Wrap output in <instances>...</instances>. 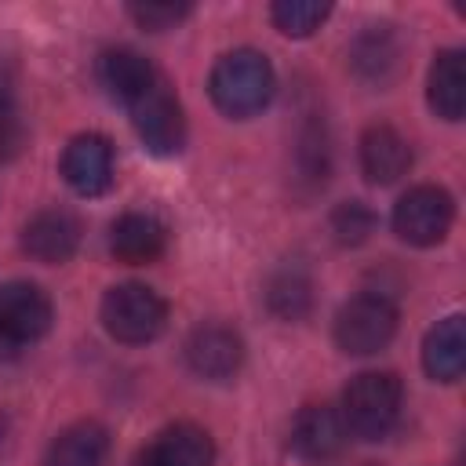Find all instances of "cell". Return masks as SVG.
<instances>
[{"label": "cell", "mask_w": 466, "mask_h": 466, "mask_svg": "<svg viewBox=\"0 0 466 466\" xmlns=\"http://www.w3.org/2000/svg\"><path fill=\"white\" fill-rule=\"evenodd\" d=\"M273 87H277V76H273V66L262 51L255 47H237V51H226L215 69H211V80H208V91H211V102L226 113V116H255L269 106L273 98Z\"/></svg>", "instance_id": "obj_1"}, {"label": "cell", "mask_w": 466, "mask_h": 466, "mask_svg": "<svg viewBox=\"0 0 466 466\" xmlns=\"http://www.w3.org/2000/svg\"><path fill=\"white\" fill-rule=\"evenodd\" d=\"M400 404H404V386L393 371H364L346 386L339 415L346 433L360 441H382L397 426Z\"/></svg>", "instance_id": "obj_2"}, {"label": "cell", "mask_w": 466, "mask_h": 466, "mask_svg": "<svg viewBox=\"0 0 466 466\" xmlns=\"http://www.w3.org/2000/svg\"><path fill=\"white\" fill-rule=\"evenodd\" d=\"M102 324L106 331L116 339V342H127V346H142V342H153L164 324H167V302L146 288V284H116L106 291L102 299Z\"/></svg>", "instance_id": "obj_3"}, {"label": "cell", "mask_w": 466, "mask_h": 466, "mask_svg": "<svg viewBox=\"0 0 466 466\" xmlns=\"http://www.w3.org/2000/svg\"><path fill=\"white\" fill-rule=\"evenodd\" d=\"M397 335V302L386 291H360L342 302L335 317V342L342 353L368 357L390 346Z\"/></svg>", "instance_id": "obj_4"}, {"label": "cell", "mask_w": 466, "mask_h": 466, "mask_svg": "<svg viewBox=\"0 0 466 466\" xmlns=\"http://www.w3.org/2000/svg\"><path fill=\"white\" fill-rule=\"evenodd\" d=\"M451 222H455V200L441 186H415L393 208V233L415 248L441 244Z\"/></svg>", "instance_id": "obj_5"}, {"label": "cell", "mask_w": 466, "mask_h": 466, "mask_svg": "<svg viewBox=\"0 0 466 466\" xmlns=\"http://www.w3.org/2000/svg\"><path fill=\"white\" fill-rule=\"evenodd\" d=\"M51 299L29 280L0 284V350L18 353L47 335L51 328Z\"/></svg>", "instance_id": "obj_6"}, {"label": "cell", "mask_w": 466, "mask_h": 466, "mask_svg": "<svg viewBox=\"0 0 466 466\" xmlns=\"http://www.w3.org/2000/svg\"><path fill=\"white\" fill-rule=\"evenodd\" d=\"M131 120H135V131H138L142 146L149 153H157V157H175L186 146L182 106H178V98L164 84H157L149 95H142L131 106Z\"/></svg>", "instance_id": "obj_7"}, {"label": "cell", "mask_w": 466, "mask_h": 466, "mask_svg": "<svg viewBox=\"0 0 466 466\" xmlns=\"http://www.w3.org/2000/svg\"><path fill=\"white\" fill-rule=\"evenodd\" d=\"M182 353H186V364L193 375H200L208 382H222V379H233L240 371L244 339L229 324H200L186 339Z\"/></svg>", "instance_id": "obj_8"}, {"label": "cell", "mask_w": 466, "mask_h": 466, "mask_svg": "<svg viewBox=\"0 0 466 466\" xmlns=\"http://www.w3.org/2000/svg\"><path fill=\"white\" fill-rule=\"evenodd\" d=\"M80 248V222L66 208H44L22 226V251L44 266H62Z\"/></svg>", "instance_id": "obj_9"}, {"label": "cell", "mask_w": 466, "mask_h": 466, "mask_svg": "<svg viewBox=\"0 0 466 466\" xmlns=\"http://www.w3.org/2000/svg\"><path fill=\"white\" fill-rule=\"evenodd\" d=\"M62 178L80 197H98L113 186V146L109 138L87 131L76 135L62 153Z\"/></svg>", "instance_id": "obj_10"}, {"label": "cell", "mask_w": 466, "mask_h": 466, "mask_svg": "<svg viewBox=\"0 0 466 466\" xmlns=\"http://www.w3.org/2000/svg\"><path fill=\"white\" fill-rule=\"evenodd\" d=\"M346 426L342 415L328 404H306L291 422V448L306 462H328L346 448Z\"/></svg>", "instance_id": "obj_11"}, {"label": "cell", "mask_w": 466, "mask_h": 466, "mask_svg": "<svg viewBox=\"0 0 466 466\" xmlns=\"http://www.w3.org/2000/svg\"><path fill=\"white\" fill-rule=\"evenodd\" d=\"M164 248H167V229L157 215L127 211L109 229V251L124 266H149L164 255Z\"/></svg>", "instance_id": "obj_12"}, {"label": "cell", "mask_w": 466, "mask_h": 466, "mask_svg": "<svg viewBox=\"0 0 466 466\" xmlns=\"http://www.w3.org/2000/svg\"><path fill=\"white\" fill-rule=\"evenodd\" d=\"M211 462H215V441L208 430L193 422H175L160 430L138 459V466H211Z\"/></svg>", "instance_id": "obj_13"}, {"label": "cell", "mask_w": 466, "mask_h": 466, "mask_svg": "<svg viewBox=\"0 0 466 466\" xmlns=\"http://www.w3.org/2000/svg\"><path fill=\"white\" fill-rule=\"evenodd\" d=\"M98 84L106 87L109 98L135 106L142 95H149L157 87V73H153L149 58L138 55L135 47H109L98 58Z\"/></svg>", "instance_id": "obj_14"}, {"label": "cell", "mask_w": 466, "mask_h": 466, "mask_svg": "<svg viewBox=\"0 0 466 466\" xmlns=\"http://www.w3.org/2000/svg\"><path fill=\"white\" fill-rule=\"evenodd\" d=\"M411 167V146L408 138L390 124H371L360 135V171L375 186H390Z\"/></svg>", "instance_id": "obj_15"}, {"label": "cell", "mask_w": 466, "mask_h": 466, "mask_svg": "<svg viewBox=\"0 0 466 466\" xmlns=\"http://www.w3.org/2000/svg\"><path fill=\"white\" fill-rule=\"evenodd\" d=\"M422 368L437 382H459L466 371V320L459 313L437 320L422 342Z\"/></svg>", "instance_id": "obj_16"}, {"label": "cell", "mask_w": 466, "mask_h": 466, "mask_svg": "<svg viewBox=\"0 0 466 466\" xmlns=\"http://www.w3.org/2000/svg\"><path fill=\"white\" fill-rule=\"evenodd\" d=\"M350 66L364 84H390L400 69V40L390 25H368L353 47H350Z\"/></svg>", "instance_id": "obj_17"}, {"label": "cell", "mask_w": 466, "mask_h": 466, "mask_svg": "<svg viewBox=\"0 0 466 466\" xmlns=\"http://www.w3.org/2000/svg\"><path fill=\"white\" fill-rule=\"evenodd\" d=\"M426 98H430V109L437 116L462 120V109H466V58H462V51L448 47V51L433 55Z\"/></svg>", "instance_id": "obj_18"}, {"label": "cell", "mask_w": 466, "mask_h": 466, "mask_svg": "<svg viewBox=\"0 0 466 466\" xmlns=\"http://www.w3.org/2000/svg\"><path fill=\"white\" fill-rule=\"evenodd\" d=\"M109 459V433L102 422H73L66 426L51 448H47V466H106Z\"/></svg>", "instance_id": "obj_19"}, {"label": "cell", "mask_w": 466, "mask_h": 466, "mask_svg": "<svg viewBox=\"0 0 466 466\" xmlns=\"http://www.w3.org/2000/svg\"><path fill=\"white\" fill-rule=\"evenodd\" d=\"M266 306L280 320H302L313 309V277L299 262H284L266 280Z\"/></svg>", "instance_id": "obj_20"}, {"label": "cell", "mask_w": 466, "mask_h": 466, "mask_svg": "<svg viewBox=\"0 0 466 466\" xmlns=\"http://www.w3.org/2000/svg\"><path fill=\"white\" fill-rule=\"evenodd\" d=\"M295 178L313 193L328 182V171H331V146H328V135L320 124H306L302 135H299V149H295Z\"/></svg>", "instance_id": "obj_21"}, {"label": "cell", "mask_w": 466, "mask_h": 466, "mask_svg": "<svg viewBox=\"0 0 466 466\" xmlns=\"http://www.w3.org/2000/svg\"><path fill=\"white\" fill-rule=\"evenodd\" d=\"M328 4H317V0H277L269 7V18L273 25L284 33V36H309L313 29H320V22L328 18Z\"/></svg>", "instance_id": "obj_22"}, {"label": "cell", "mask_w": 466, "mask_h": 466, "mask_svg": "<svg viewBox=\"0 0 466 466\" xmlns=\"http://www.w3.org/2000/svg\"><path fill=\"white\" fill-rule=\"evenodd\" d=\"M375 211L364 204V200H346V204H339L335 211H331V237L342 244V248H357V244H364L371 233H375Z\"/></svg>", "instance_id": "obj_23"}, {"label": "cell", "mask_w": 466, "mask_h": 466, "mask_svg": "<svg viewBox=\"0 0 466 466\" xmlns=\"http://www.w3.org/2000/svg\"><path fill=\"white\" fill-rule=\"evenodd\" d=\"M127 11L142 29L160 33V29H171L175 22H182L189 15V4H131Z\"/></svg>", "instance_id": "obj_24"}, {"label": "cell", "mask_w": 466, "mask_h": 466, "mask_svg": "<svg viewBox=\"0 0 466 466\" xmlns=\"http://www.w3.org/2000/svg\"><path fill=\"white\" fill-rule=\"evenodd\" d=\"M22 120L11 113V106H0V160H11L22 149Z\"/></svg>", "instance_id": "obj_25"}]
</instances>
